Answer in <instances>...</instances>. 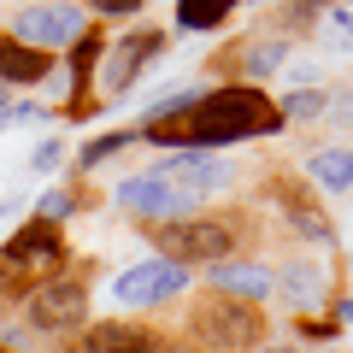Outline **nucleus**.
<instances>
[{
    "instance_id": "nucleus-1",
    "label": "nucleus",
    "mask_w": 353,
    "mask_h": 353,
    "mask_svg": "<svg viewBox=\"0 0 353 353\" xmlns=\"http://www.w3.org/2000/svg\"><path fill=\"white\" fill-rule=\"evenodd\" d=\"M289 124L283 106L265 94L259 83H224L206 88L194 101L189 118H171V124H141L136 136L153 148H230V141H253V136H277Z\"/></svg>"
},
{
    "instance_id": "nucleus-2",
    "label": "nucleus",
    "mask_w": 353,
    "mask_h": 353,
    "mask_svg": "<svg viewBox=\"0 0 353 353\" xmlns=\"http://www.w3.org/2000/svg\"><path fill=\"white\" fill-rule=\"evenodd\" d=\"M65 265V230L53 218H30L24 230L6 236L0 248V294H18L24 301L36 283H48L53 271Z\"/></svg>"
},
{
    "instance_id": "nucleus-3",
    "label": "nucleus",
    "mask_w": 353,
    "mask_h": 353,
    "mask_svg": "<svg viewBox=\"0 0 353 353\" xmlns=\"http://www.w3.org/2000/svg\"><path fill=\"white\" fill-rule=\"evenodd\" d=\"M189 336L206 341L212 353H253L265 341V318H259V301H236V294H218L206 289L189 312Z\"/></svg>"
},
{
    "instance_id": "nucleus-4",
    "label": "nucleus",
    "mask_w": 353,
    "mask_h": 353,
    "mask_svg": "<svg viewBox=\"0 0 353 353\" xmlns=\"http://www.w3.org/2000/svg\"><path fill=\"white\" fill-rule=\"evenodd\" d=\"M112 201L124 206L130 218H148V224H176V218H194V212H201L206 194L189 189V183H176V176L159 165V171H136V176H124Z\"/></svg>"
},
{
    "instance_id": "nucleus-5",
    "label": "nucleus",
    "mask_w": 353,
    "mask_h": 353,
    "mask_svg": "<svg viewBox=\"0 0 353 353\" xmlns=\"http://www.w3.org/2000/svg\"><path fill=\"white\" fill-rule=\"evenodd\" d=\"M189 289V265L171 259V253H153V259H136L124 265L112 277V301L130 306V312H153V306L176 301V294Z\"/></svg>"
},
{
    "instance_id": "nucleus-6",
    "label": "nucleus",
    "mask_w": 353,
    "mask_h": 353,
    "mask_svg": "<svg viewBox=\"0 0 353 353\" xmlns=\"http://www.w3.org/2000/svg\"><path fill=\"white\" fill-rule=\"evenodd\" d=\"M24 318L36 336H65V330H83L88 324V289L77 277H65V271H53L48 283H36V289L24 294Z\"/></svg>"
},
{
    "instance_id": "nucleus-7",
    "label": "nucleus",
    "mask_w": 353,
    "mask_h": 353,
    "mask_svg": "<svg viewBox=\"0 0 353 353\" xmlns=\"http://www.w3.org/2000/svg\"><path fill=\"white\" fill-rule=\"evenodd\" d=\"M153 248L171 253V259L183 265H212L224 259V253H236V224H224V218H176V224H159L153 230Z\"/></svg>"
},
{
    "instance_id": "nucleus-8",
    "label": "nucleus",
    "mask_w": 353,
    "mask_h": 353,
    "mask_svg": "<svg viewBox=\"0 0 353 353\" xmlns=\"http://www.w3.org/2000/svg\"><path fill=\"white\" fill-rule=\"evenodd\" d=\"M271 201H277L289 236H301L306 248H336V224H330V212H324V201H318L312 183H301V176H277V183H271Z\"/></svg>"
},
{
    "instance_id": "nucleus-9",
    "label": "nucleus",
    "mask_w": 353,
    "mask_h": 353,
    "mask_svg": "<svg viewBox=\"0 0 353 353\" xmlns=\"http://www.w3.org/2000/svg\"><path fill=\"white\" fill-rule=\"evenodd\" d=\"M83 30H88V12L71 6V0H41V6H24V12L12 18V36L30 41V48H48V53L71 48Z\"/></svg>"
},
{
    "instance_id": "nucleus-10",
    "label": "nucleus",
    "mask_w": 353,
    "mask_h": 353,
    "mask_svg": "<svg viewBox=\"0 0 353 353\" xmlns=\"http://www.w3.org/2000/svg\"><path fill=\"white\" fill-rule=\"evenodd\" d=\"M277 294H283V306H289V312H318V306H330V294H336L330 265L318 259V253H294V259H283Z\"/></svg>"
},
{
    "instance_id": "nucleus-11",
    "label": "nucleus",
    "mask_w": 353,
    "mask_h": 353,
    "mask_svg": "<svg viewBox=\"0 0 353 353\" xmlns=\"http://www.w3.org/2000/svg\"><path fill=\"white\" fill-rule=\"evenodd\" d=\"M159 53H165V36H159V30H136V36L112 41V53H106V65H101V88H106V101L130 94V83H136V77L148 71Z\"/></svg>"
},
{
    "instance_id": "nucleus-12",
    "label": "nucleus",
    "mask_w": 353,
    "mask_h": 353,
    "mask_svg": "<svg viewBox=\"0 0 353 353\" xmlns=\"http://www.w3.org/2000/svg\"><path fill=\"white\" fill-rule=\"evenodd\" d=\"M206 289H218V294H236V301H271L277 294V271L271 265H259V259H212L206 265Z\"/></svg>"
},
{
    "instance_id": "nucleus-13",
    "label": "nucleus",
    "mask_w": 353,
    "mask_h": 353,
    "mask_svg": "<svg viewBox=\"0 0 353 353\" xmlns=\"http://www.w3.org/2000/svg\"><path fill=\"white\" fill-rule=\"evenodd\" d=\"M165 171H171L176 183L201 189V194H218V189H230V183H236V165L218 159V148H176L171 159H165Z\"/></svg>"
},
{
    "instance_id": "nucleus-14",
    "label": "nucleus",
    "mask_w": 353,
    "mask_h": 353,
    "mask_svg": "<svg viewBox=\"0 0 353 353\" xmlns=\"http://www.w3.org/2000/svg\"><path fill=\"white\" fill-rule=\"evenodd\" d=\"M83 353H159V336L130 318H106V324L83 330Z\"/></svg>"
},
{
    "instance_id": "nucleus-15",
    "label": "nucleus",
    "mask_w": 353,
    "mask_h": 353,
    "mask_svg": "<svg viewBox=\"0 0 353 353\" xmlns=\"http://www.w3.org/2000/svg\"><path fill=\"white\" fill-rule=\"evenodd\" d=\"M48 71H53V53L48 48H30V41H18V36L0 41V83L30 88V83H48Z\"/></svg>"
},
{
    "instance_id": "nucleus-16",
    "label": "nucleus",
    "mask_w": 353,
    "mask_h": 353,
    "mask_svg": "<svg viewBox=\"0 0 353 353\" xmlns=\"http://www.w3.org/2000/svg\"><path fill=\"white\" fill-rule=\"evenodd\" d=\"M306 183L318 194H353V148H318L306 153Z\"/></svg>"
},
{
    "instance_id": "nucleus-17",
    "label": "nucleus",
    "mask_w": 353,
    "mask_h": 353,
    "mask_svg": "<svg viewBox=\"0 0 353 353\" xmlns=\"http://www.w3.org/2000/svg\"><path fill=\"white\" fill-rule=\"evenodd\" d=\"M136 130H106V136H94V141H83L77 148V171H94V165H106V159H118V153H130L136 148Z\"/></svg>"
},
{
    "instance_id": "nucleus-18",
    "label": "nucleus",
    "mask_w": 353,
    "mask_h": 353,
    "mask_svg": "<svg viewBox=\"0 0 353 353\" xmlns=\"http://www.w3.org/2000/svg\"><path fill=\"white\" fill-rule=\"evenodd\" d=\"M241 0H176V24L183 30H218Z\"/></svg>"
},
{
    "instance_id": "nucleus-19",
    "label": "nucleus",
    "mask_w": 353,
    "mask_h": 353,
    "mask_svg": "<svg viewBox=\"0 0 353 353\" xmlns=\"http://www.w3.org/2000/svg\"><path fill=\"white\" fill-rule=\"evenodd\" d=\"M294 53H289V41H248L241 48V71H248V83L253 77H271V71H283Z\"/></svg>"
},
{
    "instance_id": "nucleus-20",
    "label": "nucleus",
    "mask_w": 353,
    "mask_h": 353,
    "mask_svg": "<svg viewBox=\"0 0 353 353\" xmlns=\"http://www.w3.org/2000/svg\"><path fill=\"white\" fill-rule=\"evenodd\" d=\"M318 41H324L330 53H353V0H341V6H330V12L318 18Z\"/></svg>"
},
{
    "instance_id": "nucleus-21",
    "label": "nucleus",
    "mask_w": 353,
    "mask_h": 353,
    "mask_svg": "<svg viewBox=\"0 0 353 353\" xmlns=\"http://www.w3.org/2000/svg\"><path fill=\"white\" fill-rule=\"evenodd\" d=\"M201 94H206V88H171V94H159L153 106H141V124H171V118H189Z\"/></svg>"
},
{
    "instance_id": "nucleus-22",
    "label": "nucleus",
    "mask_w": 353,
    "mask_h": 353,
    "mask_svg": "<svg viewBox=\"0 0 353 353\" xmlns=\"http://www.w3.org/2000/svg\"><path fill=\"white\" fill-rule=\"evenodd\" d=\"M71 212H77V194H65V189H41V194H36V218H53V224H65Z\"/></svg>"
},
{
    "instance_id": "nucleus-23",
    "label": "nucleus",
    "mask_w": 353,
    "mask_h": 353,
    "mask_svg": "<svg viewBox=\"0 0 353 353\" xmlns=\"http://www.w3.org/2000/svg\"><path fill=\"white\" fill-rule=\"evenodd\" d=\"M59 165H65V141H59V136H41L36 153H30V171L48 176V171H59Z\"/></svg>"
},
{
    "instance_id": "nucleus-24",
    "label": "nucleus",
    "mask_w": 353,
    "mask_h": 353,
    "mask_svg": "<svg viewBox=\"0 0 353 353\" xmlns=\"http://www.w3.org/2000/svg\"><path fill=\"white\" fill-rule=\"evenodd\" d=\"M324 124H353V88H330V101H324Z\"/></svg>"
},
{
    "instance_id": "nucleus-25",
    "label": "nucleus",
    "mask_w": 353,
    "mask_h": 353,
    "mask_svg": "<svg viewBox=\"0 0 353 353\" xmlns=\"http://www.w3.org/2000/svg\"><path fill=\"white\" fill-rule=\"evenodd\" d=\"M148 0H94V18H136Z\"/></svg>"
},
{
    "instance_id": "nucleus-26",
    "label": "nucleus",
    "mask_w": 353,
    "mask_h": 353,
    "mask_svg": "<svg viewBox=\"0 0 353 353\" xmlns=\"http://www.w3.org/2000/svg\"><path fill=\"white\" fill-rule=\"evenodd\" d=\"M253 353H301V347H294V341H259Z\"/></svg>"
},
{
    "instance_id": "nucleus-27",
    "label": "nucleus",
    "mask_w": 353,
    "mask_h": 353,
    "mask_svg": "<svg viewBox=\"0 0 353 353\" xmlns=\"http://www.w3.org/2000/svg\"><path fill=\"white\" fill-rule=\"evenodd\" d=\"M336 318H341V324H353V294H347V301L336 306Z\"/></svg>"
},
{
    "instance_id": "nucleus-28",
    "label": "nucleus",
    "mask_w": 353,
    "mask_h": 353,
    "mask_svg": "<svg viewBox=\"0 0 353 353\" xmlns=\"http://www.w3.org/2000/svg\"><path fill=\"white\" fill-rule=\"evenodd\" d=\"M347 283H353V248H347Z\"/></svg>"
},
{
    "instance_id": "nucleus-29",
    "label": "nucleus",
    "mask_w": 353,
    "mask_h": 353,
    "mask_svg": "<svg viewBox=\"0 0 353 353\" xmlns=\"http://www.w3.org/2000/svg\"><path fill=\"white\" fill-rule=\"evenodd\" d=\"M0 112H6V83H0Z\"/></svg>"
},
{
    "instance_id": "nucleus-30",
    "label": "nucleus",
    "mask_w": 353,
    "mask_h": 353,
    "mask_svg": "<svg viewBox=\"0 0 353 353\" xmlns=\"http://www.w3.org/2000/svg\"><path fill=\"white\" fill-rule=\"evenodd\" d=\"M0 353H6V341H0Z\"/></svg>"
}]
</instances>
